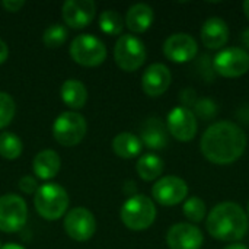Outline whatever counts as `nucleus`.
I'll list each match as a JSON object with an SVG mask.
<instances>
[{"label":"nucleus","mask_w":249,"mask_h":249,"mask_svg":"<svg viewBox=\"0 0 249 249\" xmlns=\"http://www.w3.org/2000/svg\"><path fill=\"white\" fill-rule=\"evenodd\" d=\"M66 39H67V29L58 23L48 26L42 35L44 45L48 48H57V47L63 45L66 42Z\"/></svg>","instance_id":"bb28decb"},{"label":"nucleus","mask_w":249,"mask_h":249,"mask_svg":"<svg viewBox=\"0 0 249 249\" xmlns=\"http://www.w3.org/2000/svg\"><path fill=\"white\" fill-rule=\"evenodd\" d=\"M184 214L190 222L194 223H200L204 216H206V203L200 198V197H190L185 203H184Z\"/></svg>","instance_id":"a878e982"},{"label":"nucleus","mask_w":249,"mask_h":249,"mask_svg":"<svg viewBox=\"0 0 249 249\" xmlns=\"http://www.w3.org/2000/svg\"><path fill=\"white\" fill-rule=\"evenodd\" d=\"M15 109L16 105L13 98L6 92H0V128H4L12 123L15 117Z\"/></svg>","instance_id":"cd10ccee"},{"label":"nucleus","mask_w":249,"mask_h":249,"mask_svg":"<svg viewBox=\"0 0 249 249\" xmlns=\"http://www.w3.org/2000/svg\"><path fill=\"white\" fill-rule=\"evenodd\" d=\"M64 231L71 239L77 242L89 241L96 231L95 217L88 209L76 207L67 213L64 219Z\"/></svg>","instance_id":"9d476101"},{"label":"nucleus","mask_w":249,"mask_h":249,"mask_svg":"<svg viewBox=\"0 0 249 249\" xmlns=\"http://www.w3.org/2000/svg\"><path fill=\"white\" fill-rule=\"evenodd\" d=\"M86 120L77 112H63L60 114L53 125L54 139L66 147L79 144L86 134Z\"/></svg>","instance_id":"0eeeda50"},{"label":"nucleus","mask_w":249,"mask_h":249,"mask_svg":"<svg viewBox=\"0 0 249 249\" xmlns=\"http://www.w3.org/2000/svg\"><path fill=\"white\" fill-rule=\"evenodd\" d=\"M214 70L225 77H239L249 70V54L244 48H228L214 57Z\"/></svg>","instance_id":"1a4fd4ad"},{"label":"nucleus","mask_w":249,"mask_h":249,"mask_svg":"<svg viewBox=\"0 0 249 249\" xmlns=\"http://www.w3.org/2000/svg\"><path fill=\"white\" fill-rule=\"evenodd\" d=\"M152 194L162 206H177L188 196V185L178 177H163L153 185Z\"/></svg>","instance_id":"9b49d317"},{"label":"nucleus","mask_w":249,"mask_h":249,"mask_svg":"<svg viewBox=\"0 0 249 249\" xmlns=\"http://www.w3.org/2000/svg\"><path fill=\"white\" fill-rule=\"evenodd\" d=\"M242 42H244L245 47H248L249 48V28L248 29H245L244 34H242Z\"/></svg>","instance_id":"473e14b6"},{"label":"nucleus","mask_w":249,"mask_h":249,"mask_svg":"<svg viewBox=\"0 0 249 249\" xmlns=\"http://www.w3.org/2000/svg\"><path fill=\"white\" fill-rule=\"evenodd\" d=\"M143 147L142 140L131 133H121L112 140V150L123 159H133L140 155Z\"/></svg>","instance_id":"4be33fe9"},{"label":"nucleus","mask_w":249,"mask_h":249,"mask_svg":"<svg viewBox=\"0 0 249 249\" xmlns=\"http://www.w3.org/2000/svg\"><path fill=\"white\" fill-rule=\"evenodd\" d=\"M28 217L25 200L18 194H6L0 197V231L4 233L19 232Z\"/></svg>","instance_id":"6e6552de"},{"label":"nucleus","mask_w":249,"mask_h":249,"mask_svg":"<svg viewBox=\"0 0 249 249\" xmlns=\"http://www.w3.org/2000/svg\"><path fill=\"white\" fill-rule=\"evenodd\" d=\"M70 55L83 67H96L105 61L107 47L99 38L90 34H82L71 41Z\"/></svg>","instance_id":"39448f33"},{"label":"nucleus","mask_w":249,"mask_h":249,"mask_svg":"<svg viewBox=\"0 0 249 249\" xmlns=\"http://www.w3.org/2000/svg\"><path fill=\"white\" fill-rule=\"evenodd\" d=\"M120 216L125 228L130 231H144L153 225L156 219V207L149 197L137 194L123 204Z\"/></svg>","instance_id":"20e7f679"},{"label":"nucleus","mask_w":249,"mask_h":249,"mask_svg":"<svg viewBox=\"0 0 249 249\" xmlns=\"http://www.w3.org/2000/svg\"><path fill=\"white\" fill-rule=\"evenodd\" d=\"M203 241L201 231L193 223H177L166 233L169 249H200Z\"/></svg>","instance_id":"ddd939ff"},{"label":"nucleus","mask_w":249,"mask_h":249,"mask_svg":"<svg viewBox=\"0 0 249 249\" xmlns=\"http://www.w3.org/2000/svg\"><path fill=\"white\" fill-rule=\"evenodd\" d=\"M229 39L228 23L220 18H210L201 26V41L210 50L222 48Z\"/></svg>","instance_id":"f3484780"},{"label":"nucleus","mask_w":249,"mask_h":249,"mask_svg":"<svg viewBox=\"0 0 249 249\" xmlns=\"http://www.w3.org/2000/svg\"><path fill=\"white\" fill-rule=\"evenodd\" d=\"M197 51V41L188 34H174L163 44L166 58L174 63H187L196 57Z\"/></svg>","instance_id":"4468645a"},{"label":"nucleus","mask_w":249,"mask_h":249,"mask_svg":"<svg viewBox=\"0 0 249 249\" xmlns=\"http://www.w3.org/2000/svg\"><path fill=\"white\" fill-rule=\"evenodd\" d=\"M225 249H248L245 245H242V244H233V245H229V247H226Z\"/></svg>","instance_id":"f704fd0d"},{"label":"nucleus","mask_w":249,"mask_h":249,"mask_svg":"<svg viewBox=\"0 0 249 249\" xmlns=\"http://www.w3.org/2000/svg\"><path fill=\"white\" fill-rule=\"evenodd\" d=\"M244 10H245V15L248 16L249 19V0H247V1L244 3Z\"/></svg>","instance_id":"c9c22d12"},{"label":"nucleus","mask_w":249,"mask_h":249,"mask_svg":"<svg viewBox=\"0 0 249 249\" xmlns=\"http://www.w3.org/2000/svg\"><path fill=\"white\" fill-rule=\"evenodd\" d=\"M248 216H249V201H248Z\"/></svg>","instance_id":"e433bc0d"},{"label":"nucleus","mask_w":249,"mask_h":249,"mask_svg":"<svg viewBox=\"0 0 249 249\" xmlns=\"http://www.w3.org/2000/svg\"><path fill=\"white\" fill-rule=\"evenodd\" d=\"M22 142L20 139L9 131H4L0 134V156L7 159V160H13L18 159L22 153Z\"/></svg>","instance_id":"b1692460"},{"label":"nucleus","mask_w":249,"mask_h":249,"mask_svg":"<svg viewBox=\"0 0 249 249\" xmlns=\"http://www.w3.org/2000/svg\"><path fill=\"white\" fill-rule=\"evenodd\" d=\"M153 9L146 4V3H137L133 4L127 15H125V25L131 32L136 34H142L144 31H147L150 28V25L153 23Z\"/></svg>","instance_id":"aec40b11"},{"label":"nucleus","mask_w":249,"mask_h":249,"mask_svg":"<svg viewBox=\"0 0 249 249\" xmlns=\"http://www.w3.org/2000/svg\"><path fill=\"white\" fill-rule=\"evenodd\" d=\"M61 166V160L57 152H54L53 149H45L41 150L32 162V169L35 172V175L39 179H51L54 178Z\"/></svg>","instance_id":"6ab92c4d"},{"label":"nucleus","mask_w":249,"mask_h":249,"mask_svg":"<svg viewBox=\"0 0 249 249\" xmlns=\"http://www.w3.org/2000/svg\"><path fill=\"white\" fill-rule=\"evenodd\" d=\"M140 140L149 149H163L168 144V128L159 118H149L142 125Z\"/></svg>","instance_id":"a211bd4d"},{"label":"nucleus","mask_w":249,"mask_h":249,"mask_svg":"<svg viewBox=\"0 0 249 249\" xmlns=\"http://www.w3.org/2000/svg\"><path fill=\"white\" fill-rule=\"evenodd\" d=\"M61 99L67 107L73 109H80L86 104L88 90L80 80L70 79L61 85Z\"/></svg>","instance_id":"412c9836"},{"label":"nucleus","mask_w":249,"mask_h":249,"mask_svg":"<svg viewBox=\"0 0 249 249\" xmlns=\"http://www.w3.org/2000/svg\"><path fill=\"white\" fill-rule=\"evenodd\" d=\"M209 233L219 241H241L249 228V220L244 209L236 203H220L207 216Z\"/></svg>","instance_id":"f03ea898"},{"label":"nucleus","mask_w":249,"mask_h":249,"mask_svg":"<svg viewBox=\"0 0 249 249\" xmlns=\"http://www.w3.org/2000/svg\"><path fill=\"white\" fill-rule=\"evenodd\" d=\"M200 149L209 162L229 165L244 155L247 149V134L232 121H219L204 131Z\"/></svg>","instance_id":"f257e3e1"},{"label":"nucleus","mask_w":249,"mask_h":249,"mask_svg":"<svg viewBox=\"0 0 249 249\" xmlns=\"http://www.w3.org/2000/svg\"><path fill=\"white\" fill-rule=\"evenodd\" d=\"M172 80L169 69L162 63H155L149 66L142 77V88L149 96H160L166 92Z\"/></svg>","instance_id":"dca6fc26"},{"label":"nucleus","mask_w":249,"mask_h":249,"mask_svg":"<svg viewBox=\"0 0 249 249\" xmlns=\"http://www.w3.org/2000/svg\"><path fill=\"white\" fill-rule=\"evenodd\" d=\"M99 28L108 35H120L124 28L121 15L115 10H104L99 16Z\"/></svg>","instance_id":"393cba45"},{"label":"nucleus","mask_w":249,"mask_h":249,"mask_svg":"<svg viewBox=\"0 0 249 249\" xmlns=\"http://www.w3.org/2000/svg\"><path fill=\"white\" fill-rule=\"evenodd\" d=\"M95 10L96 6L92 0H67L63 4L61 13L70 28L82 29L93 20Z\"/></svg>","instance_id":"2eb2a0df"},{"label":"nucleus","mask_w":249,"mask_h":249,"mask_svg":"<svg viewBox=\"0 0 249 249\" xmlns=\"http://www.w3.org/2000/svg\"><path fill=\"white\" fill-rule=\"evenodd\" d=\"M1 249H25V248H22V247H19V245H16V244H7V245H3Z\"/></svg>","instance_id":"72a5a7b5"},{"label":"nucleus","mask_w":249,"mask_h":249,"mask_svg":"<svg viewBox=\"0 0 249 249\" xmlns=\"http://www.w3.org/2000/svg\"><path fill=\"white\" fill-rule=\"evenodd\" d=\"M19 188L25 194H34L38 190V184H36V181H35L34 177L26 175V177H23V178L19 179Z\"/></svg>","instance_id":"c756f323"},{"label":"nucleus","mask_w":249,"mask_h":249,"mask_svg":"<svg viewBox=\"0 0 249 249\" xmlns=\"http://www.w3.org/2000/svg\"><path fill=\"white\" fill-rule=\"evenodd\" d=\"M197 112L198 115H201L203 118H212V115L217 111L214 102H212L210 99H203L200 102H197Z\"/></svg>","instance_id":"c85d7f7f"},{"label":"nucleus","mask_w":249,"mask_h":249,"mask_svg":"<svg viewBox=\"0 0 249 249\" xmlns=\"http://www.w3.org/2000/svg\"><path fill=\"white\" fill-rule=\"evenodd\" d=\"M168 131L179 142H190L197 133V120L193 111L177 107L168 114Z\"/></svg>","instance_id":"f8f14e48"},{"label":"nucleus","mask_w":249,"mask_h":249,"mask_svg":"<svg viewBox=\"0 0 249 249\" xmlns=\"http://www.w3.org/2000/svg\"><path fill=\"white\" fill-rule=\"evenodd\" d=\"M9 57V48H7V44L0 39V64H3Z\"/></svg>","instance_id":"2f4dec72"},{"label":"nucleus","mask_w":249,"mask_h":249,"mask_svg":"<svg viewBox=\"0 0 249 249\" xmlns=\"http://www.w3.org/2000/svg\"><path fill=\"white\" fill-rule=\"evenodd\" d=\"M1 247H3V245H1V242H0V249H1Z\"/></svg>","instance_id":"4c0bfd02"},{"label":"nucleus","mask_w":249,"mask_h":249,"mask_svg":"<svg viewBox=\"0 0 249 249\" xmlns=\"http://www.w3.org/2000/svg\"><path fill=\"white\" fill-rule=\"evenodd\" d=\"M1 6L7 10V12H18L20 7L25 6V1L22 0H3Z\"/></svg>","instance_id":"7c9ffc66"},{"label":"nucleus","mask_w":249,"mask_h":249,"mask_svg":"<svg viewBox=\"0 0 249 249\" xmlns=\"http://www.w3.org/2000/svg\"><path fill=\"white\" fill-rule=\"evenodd\" d=\"M34 204L41 217L45 220H57L69 207V196L58 184H44L38 187Z\"/></svg>","instance_id":"7ed1b4c3"},{"label":"nucleus","mask_w":249,"mask_h":249,"mask_svg":"<svg viewBox=\"0 0 249 249\" xmlns=\"http://www.w3.org/2000/svg\"><path fill=\"white\" fill-rule=\"evenodd\" d=\"M114 58L124 71H136L146 60V47L134 35H121L114 47Z\"/></svg>","instance_id":"423d86ee"},{"label":"nucleus","mask_w":249,"mask_h":249,"mask_svg":"<svg viewBox=\"0 0 249 249\" xmlns=\"http://www.w3.org/2000/svg\"><path fill=\"white\" fill-rule=\"evenodd\" d=\"M136 171L140 175L142 179L144 181H153L156 178H159L163 172V160L153 153H146L143 155L137 165H136Z\"/></svg>","instance_id":"5701e85b"}]
</instances>
